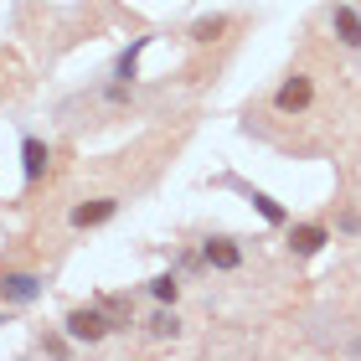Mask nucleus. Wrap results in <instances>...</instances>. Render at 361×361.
<instances>
[{
    "mask_svg": "<svg viewBox=\"0 0 361 361\" xmlns=\"http://www.w3.org/2000/svg\"><path fill=\"white\" fill-rule=\"evenodd\" d=\"M62 325H68V341H83V346H98V341L114 331L104 310H73V315L62 320Z\"/></svg>",
    "mask_w": 361,
    "mask_h": 361,
    "instance_id": "1",
    "label": "nucleus"
},
{
    "mask_svg": "<svg viewBox=\"0 0 361 361\" xmlns=\"http://www.w3.org/2000/svg\"><path fill=\"white\" fill-rule=\"evenodd\" d=\"M310 104H315V83H310L305 73L284 78V83H279V93H274V109H279V114H305Z\"/></svg>",
    "mask_w": 361,
    "mask_h": 361,
    "instance_id": "2",
    "label": "nucleus"
},
{
    "mask_svg": "<svg viewBox=\"0 0 361 361\" xmlns=\"http://www.w3.org/2000/svg\"><path fill=\"white\" fill-rule=\"evenodd\" d=\"M42 294V274H6L0 279V300L6 305H31Z\"/></svg>",
    "mask_w": 361,
    "mask_h": 361,
    "instance_id": "3",
    "label": "nucleus"
},
{
    "mask_svg": "<svg viewBox=\"0 0 361 361\" xmlns=\"http://www.w3.org/2000/svg\"><path fill=\"white\" fill-rule=\"evenodd\" d=\"M227 186H238L243 196H248V202H253V212H258V217H264L269 227H284V222H289V212L279 207L269 191H258V186H243V180H233V176H227Z\"/></svg>",
    "mask_w": 361,
    "mask_h": 361,
    "instance_id": "4",
    "label": "nucleus"
},
{
    "mask_svg": "<svg viewBox=\"0 0 361 361\" xmlns=\"http://www.w3.org/2000/svg\"><path fill=\"white\" fill-rule=\"evenodd\" d=\"M325 243H331V233H325L320 222H300V227L289 233V248L300 253V258H315V253L325 248Z\"/></svg>",
    "mask_w": 361,
    "mask_h": 361,
    "instance_id": "5",
    "label": "nucleus"
},
{
    "mask_svg": "<svg viewBox=\"0 0 361 361\" xmlns=\"http://www.w3.org/2000/svg\"><path fill=\"white\" fill-rule=\"evenodd\" d=\"M202 258H207V264H212V269H222V274H233V269L243 264V248H238V243H233V238H207V248H202Z\"/></svg>",
    "mask_w": 361,
    "mask_h": 361,
    "instance_id": "6",
    "label": "nucleus"
},
{
    "mask_svg": "<svg viewBox=\"0 0 361 361\" xmlns=\"http://www.w3.org/2000/svg\"><path fill=\"white\" fill-rule=\"evenodd\" d=\"M331 26H336V37H341V47H361V16H356V6H346V0H341V6L331 11Z\"/></svg>",
    "mask_w": 361,
    "mask_h": 361,
    "instance_id": "7",
    "label": "nucleus"
},
{
    "mask_svg": "<svg viewBox=\"0 0 361 361\" xmlns=\"http://www.w3.org/2000/svg\"><path fill=\"white\" fill-rule=\"evenodd\" d=\"M114 212H119V202H114V196H98V202L73 207V227H104Z\"/></svg>",
    "mask_w": 361,
    "mask_h": 361,
    "instance_id": "8",
    "label": "nucleus"
},
{
    "mask_svg": "<svg viewBox=\"0 0 361 361\" xmlns=\"http://www.w3.org/2000/svg\"><path fill=\"white\" fill-rule=\"evenodd\" d=\"M47 160H52V155H47V145H42L37 135H26V140H21V176H26V180H42Z\"/></svg>",
    "mask_w": 361,
    "mask_h": 361,
    "instance_id": "9",
    "label": "nucleus"
},
{
    "mask_svg": "<svg viewBox=\"0 0 361 361\" xmlns=\"http://www.w3.org/2000/svg\"><path fill=\"white\" fill-rule=\"evenodd\" d=\"M145 47H150V37H135V42H129L124 52H119V62H114V78H119V83H135V73H140V52H145Z\"/></svg>",
    "mask_w": 361,
    "mask_h": 361,
    "instance_id": "10",
    "label": "nucleus"
},
{
    "mask_svg": "<svg viewBox=\"0 0 361 361\" xmlns=\"http://www.w3.org/2000/svg\"><path fill=\"white\" fill-rule=\"evenodd\" d=\"M227 31V16H202V21L191 26V42H217Z\"/></svg>",
    "mask_w": 361,
    "mask_h": 361,
    "instance_id": "11",
    "label": "nucleus"
},
{
    "mask_svg": "<svg viewBox=\"0 0 361 361\" xmlns=\"http://www.w3.org/2000/svg\"><path fill=\"white\" fill-rule=\"evenodd\" d=\"M176 294H180V279H176V274H160V279H150V300H160V305H176Z\"/></svg>",
    "mask_w": 361,
    "mask_h": 361,
    "instance_id": "12",
    "label": "nucleus"
},
{
    "mask_svg": "<svg viewBox=\"0 0 361 361\" xmlns=\"http://www.w3.org/2000/svg\"><path fill=\"white\" fill-rule=\"evenodd\" d=\"M150 336H155V341H176V336H180V320H176V310H160V315L150 320Z\"/></svg>",
    "mask_w": 361,
    "mask_h": 361,
    "instance_id": "13",
    "label": "nucleus"
}]
</instances>
